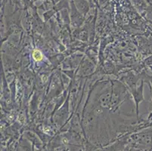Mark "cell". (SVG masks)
<instances>
[{"mask_svg": "<svg viewBox=\"0 0 152 151\" xmlns=\"http://www.w3.org/2000/svg\"><path fill=\"white\" fill-rule=\"evenodd\" d=\"M32 55H33V58H34V60L37 61H40L42 59V54L39 50H34Z\"/></svg>", "mask_w": 152, "mask_h": 151, "instance_id": "obj_1", "label": "cell"}]
</instances>
